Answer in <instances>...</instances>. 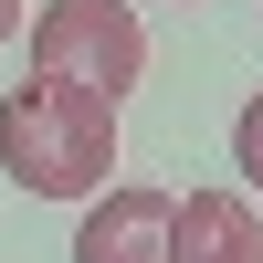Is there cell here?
<instances>
[{
    "label": "cell",
    "mask_w": 263,
    "mask_h": 263,
    "mask_svg": "<svg viewBox=\"0 0 263 263\" xmlns=\"http://www.w3.org/2000/svg\"><path fill=\"white\" fill-rule=\"evenodd\" d=\"M0 168L32 200H95L116 168V95L74 74H21L0 95Z\"/></svg>",
    "instance_id": "cell-1"
},
{
    "label": "cell",
    "mask_w": 263,
    "mask_h": 263,
    "mask_svg": "<svg viewBox=\"0 0 263 263\" xmlns=\"http://www.w3.org/2000/svg\"><path fill=\"white\" fill-rule=\"evenodd\" d=\"M32 74H74V84H105V95H137L147 74V32L126 0H42L32 11Z\"/></svg>",
    "instance_id": "cell-2"
},
{
    "label": "cell",
    "mask_w": 263,
    "mask_h": 263,
    "mask_svg": "<svg viewBox=\"0 0 263 263\" xmlns=\"http://www.w3.org/2000/svg\"><path fill=\"white\" fill-rule=\"evenodd\" d=\"M168 221H179L168 190H95V211L74 221V263H179Z\"/></svg>",
    "instance_id": "cell-3"
},
{
    "label": "cell",
    "mask_w": 263,
    "mask_h": 263,
    "mask_svg": "<svg viewBox=\"0 0 263 263\" xmlns=\"http://www.w3.org/2000/svg\"><path fill=\"white\" fill-rule=\"evenodd\" d=\"M168 253L179 263H263V211L242 190H190L179 221H168Z\"/></svg>",
    "instance_id": "cell-4"
},
{
    "label": "cell",
    "mask_w": 263,
    "mask_h": 263,
    "mask_svg": "<svg viewBox=\"0 0 263 263\" xmlns=\"http://www.w3.org/2000/svg\"><path fill=\"white\" fill-rule=\"evenodd\" d=\"M232 158H242V179L263 190V95L242 105V116H232Z\"/></svg>",
    "instance_id": "cell-5"
},
{
    "label": "cell",
    "mask_w": 263,
    "mask_h": 263,
    "mask_svg": "<svg viewBox=\"0 0 263 263\" xmlns=\"http://www.w3.org/2000/svg\"><path fill=\"white\" fill-rule=\"evenodd\" d=\"M11 32H21V0H0V42H11Z\"/></svg>",
    "instance_id": "cell-6"
}]
</instances>
